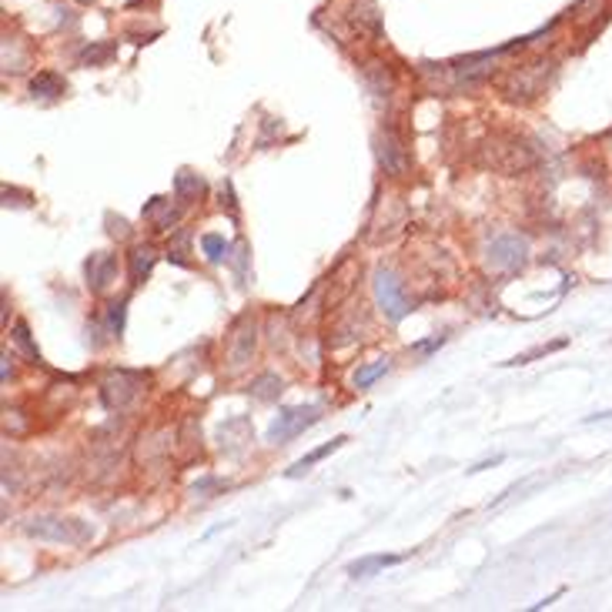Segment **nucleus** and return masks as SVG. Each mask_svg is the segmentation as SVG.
Returning <instances> with one entry per match:
<instances>
[{
  "mask_svg": "<svg viewBox=\"0 0 612 612\" xmlns=\"http://www.w3.org/2000/svg\"><path fill=\"white\" fill-rule=\"evenodd\" d=\"M144 218H151L154 221V228L157 231H168L174 221H178V211L171 208V201L164 198H151V204L144 208Z\"/></svg>",
  "mask_w": 612,
  "mask_h": 612,
  "instance_id": "obj_14",
  "label": "nucleus"
},
{
  "mask_svg": "<svg viewBox=\"0 0 612 612\" xmlns=\"http://www.w3.org/2000/svg\"><path fill=\"white\" fill-rule=\"evenodd\" d=\"M24 532L37 542H57V546H84L91 539L88 525H80L77 519H64V516H34L24 522Z\"/></svg>",
  "mask_w": 612,
  "mask_h": 612,
  "instance_id": "obj_2",
  "label": "nucleus"
},
{
  "mask_svg": "<svg viewBox=\"0 0 612 612\" xmlns=\"http://www.w3.org/2000/svg\"><path fill=\"white\" fill-rule=\"evenodd\" d=\"M114 54H118V47L111 44V41H101V44H88V47H84V50L77 54V61L84 64V67H88V64H91V67H104V64H108Z\"/></svg>",
  "mask_w": 612,
  "mask_h": 612,
  "instance_id": "obj_15",
  "label": "nucleus"
},
{
  "mask_svg": "<svg viewBox=\"0 0 612 612\" xmlns=\"http://www.w3.org/2000/svg\"><path fill=\"white\" fill-rule=\"evenodd\" d=\"M525 255H529V245L519 234H502V238H492L489 248H486V264L492 272H516L525 264Z\"/></svg>",
  "mask_w": 612,
  "mask_h": 612,
  "instance_id": "obj_5",
  "label": "nucleus"
},
{
  "mask_svg": "<svg viewBox=\"0 0 612 612\" xmlns=\"http://www.w3.org/2000/svg\"><path fill=\"white\" fill-rule=\"evenodd\" d=\"M281 388H285V382L268 371V375H258V379L251 382V395L258 398V402H275V398L281 395Z\"/></svg>",
  "mask_w": 612,
  "mask_h": 612,
  "instance_id": "obj_18",
  "label": "nucleus"
},
{
  "mask_svg": "<svg viewBox=\"0 0 612 612\" xmlns=\"http://www.w3.org/2000/svg\"><path fill=\"white\" fill-rule=\"evenodd\" d=\"M27 64V54L20 50V41L17 37H4V67L7 71H24Z\"/></svg>",
  "mask_w": 612,
  "mask_h": 612,
  "instance_id": "obj_20",
  "label": "nucleus"
},
{
  "mask_svg": "<svg viewBox=\"0 0 612 612\" xmlns=\"http://www.w3.org/2000/svg\"><path fill=\"white\" fill-rule=\"evenodd\" d=\"M211 489H221L218 478H201V482H195V495H204V492H211Z\"/></svg>",
  "mask_w": 612,
  "mask_h": 612,
  "instance_id": "obj_24",
  "label": "nucleus"
},
{
  "mask_svg": "<svg viewBox=\"0 0 612 612\" xmlns=\"http://www.w3.org/2000/svg\"><path fill=\"white\" fill-rule=\"evenodd\" d=\"M201 248H204V255H208V261L228 258V241H225L221 234H204V238H201Z\"/></svg>",
  "mask_w": 612,
  "mask_h": 612,
  "instance_id": "obj_22",
  "label": "nucleus"
},
{
  "mask_svg": "<svg viewBox=\"0 0 612 612\" xmlns=\"http://www.w3.org/2000/svg\"><path fill=\"white\" fill-rule=\"evenodd\" d=\"M14 341H17V348H20V352L27 355L31 362H41V352L34 348L31 332H27V325H24V322H17V325H14Z\"/></svg>",
  "mask_w": 612,
  "mask_h": 612,
  "instance_id": "obj_23",
  "label": "nucleus"
},
{
  "mask_svg": "<svg viewBox=\"0 0 612 612\" xmlns=\"http://www.w3.org/2000/svg\"><path fill=\"white\" fill-rule=\"evenodd\" d=\"M80 4H91V0H80Z\"/></svg>",
  "mask_w": 612,
  "mask_h": 612,
  "instance_id": "obj_25",
  "label": "nucleus"
},
{
  "mask_svg": "<svg viewBox=\"0 0 612 612\" xmlns=\"http://www.w3.org/2000/svg\"><path fill=\"white\" fill-rule=\"evenodd\" d=\"M141 388H144V375L141 371H127V368H118V371H111L108 379L101 382V395H104V405L108 409H127L134 398L141 395Z\"/></svg>",
  "mask_w": 612,
  "mask_h": 612,
  "instance_id": "obj_4",
  "label": "nucleus"
},
{
  "mask_svg": "<svg viewBox=\"0 0 612 612\" xmlns=\"http://www.w3.org/2000/svg\"><path fill=\"white\" fill-rule=\"evenodd\" d=\"M154 261H157L154 248H134V251H131V281H134V285H141L144 278L151 275Z\"/></svg>",
  "mask_w": 612,
  "mask_h": 612,
  "instance_id": "obj_16",
  "label": "nucleus"
},
{
  "mask_svg": "<svg viewBox=\"0 0 612 612\" xmlns=\"http://www.w3.org/2000/svg\"><path fill=\"white\" fill-rule=\"evenodd\" d=\"M84 272H88V288H91L94 295H104V291L114 285V278H118V258L108 255V251H97V255L88 258Z\"/></svg>",
  "mask_w": 612,
  "mask_h": 612,
  "instance_id": "obj_10",
  "label": "nucleus"
},
{
  "mask_svg": "<svg viewBox=\"0 0 612 612\" xmlns=\"http://www.w3.org/2000/svg\"><path fill=\"white\" fill-rule=\"evenodd\" d=\"M395 562H402L398 555H365V559L352 562V566H348V572H352L355 579H365V576H375V572L395 566Z\"/></svg>",
  "mask_w": 612,
  "mask_h": 612,
  "instance_id": "obj_13",
  "label": "nucleus"
},
{
  "mask_svg": "<svg viewBox=\"0 0 612 612\" xmlns=\"http://www.w3.org/2000/svg\"><path fill=\"white\" fill-rule=\"evenodd\" d=\"M355 27L358 31H368V34H382V14H379V4L375 0H355Z\"/></svg>",
  "mask_w": 612,
  "mask_h": 612,
  "instance_id": "obj_11",
  "label": "nucleus"
},
{
  "mask_svg": "<svg viewBox=\"0 0 612 612\" xmlns=\"http://www.w3.org/2000/svg\"><path fill=\"white\" fill-rule=\"evenodd\" d=\"M258 348V325L251 318H238L234 328H231V341H228V368L231 371H241V368L251 362V355Z\"/></svg>",
  "mask_w": 612,
  "mask_h": 612,
  "instance_id": "obj_8",
  "label": "nucleus"
},
{
  "mask_svg": "<svg viewBox=\"0 0 612 612\" xmlns=\"http://www.w3.org/2000/svg\"><path fill=\"white\" fill-rule=\"evenodd\" d=\"M478 161L492 171H502V174H522L536 164V151L525 144L516 134H492L482 151H478Z\"/></svg>",
  "mask_w": 612,
  "mask_h": 612,
  "instance_id": "obj_1",
  "label": "nucleus"
},
{
  "mask_svg": "<svg viewBox=\"0 0 612 612\" xmlns=\"http://www.w3.org/2000/svg\"><path fill=\"white\" fill-rule=\"evenodd\" d=\"M375 302H379V308L385 311L388 322H402V318L412 311V302L405 298L402 281H398L392 272H385V268L375 275Z\"/></svg>",
  "mask_w": 612,
  "mask_h": 612,
  "instance_id": "obj_7",
  "label": "nucleus"
},
{
  "mask_svg": "<svg viewBox=\"0 0 612 612\" xmlns=\"http://www.w3.org/2000/svg\"><path fill=\"white\" fill-rule=\"evenodd\" d=\"M552 61H532V64H522V67H512L509 77L502 80V91L505 97H512V101H529V97H536L542 88H546V80L552 77Z\"/></svg>",
  "mask_w": 612,
  "mask_h": 612,
  "instance_id": "obj_3",
  "label": "nucleus"
},
{
  "mask_svg": "<svg viewBox=\"0 0 612 612\" xmlns=\"http://www.w3.org/2000/svg\"><path fill=\"white\" fill-rule=\"evenodd\" d=\"M375 154H379L382 171L385 174H392V178H402V174H409V168H412L409 151H405V144H402V138H398L395 131H382V134L375 138Z\"/></svg>",
  "mask_w": 612,
  "mask_h": 612,
  "instance_id": "obj_9",
  "label": "nucleus"
},
{
  "mask_svg": "<svg viewBox=\"0 0 612 612\" xmlns=\"http://www.w3.org/2000/svg\"><path fill=\"white\" fill-rule=\"evenodd\" d=\"M64 91H67V84H64V77L54 74V71H41L37 77H31L34 97H61Z\"/></svg>",
  "mask_w": 612,
  "mask_h": 612,
  "instance_id": "obj_12",
  "label": "nucleus"
},
{
  "mask_svg": "<svg viewBox=\"0 0 612 612\" xmlns=\"http://www.w3.org/2000/svg\"><path fill=\"white\" fill-rule=\"evenodd\" d=\"M348 442V439H345V435H338V439H332V442L328 445H322V448H315V452H308L305 459L302 462H295V469H291V478H295V475H305L308 469H311V465H315V462H322L325 455H332V452H335V448H341V445Z\"/></svg>",
  "mask_w": 612,
  "mask_h": 612,
  "instance_id": "obj_17",
  "label": "nucleus"
},
{
  "mask_svg": "<svg viewBox=\"0 0 612 612\" xmlns=\"http://www.w3.org/2000/svg\"><path fill=\"white\" fill-rule=\"evenodd\" d=\"M385 371H388V358H382V362H375V365L358 368V371H355V388H371V385L382 379Z\"/></svg>",
  "mask_w": 612,
  "mask_h": 612,
  "instance_id": "obj_21",
  "label": "nucleus"
},
{
  "mask_svg": "<svg viewBox=\"0 0 612 612\" xmlns=\"http://www.w3.org/2000/svg\"><path fill=\"white\" fill-rule=\"evenodd\" d=\"M318 405H295V409H285V412L278 415L275 422H272V429H268V442L278 445V442H288L295 435H302L305 429H311L315 422H318Z\"/></svg>",
  "mask_w": 612,
  "mask_h": 612,
  "instance_id": "obj_6",
  "label": "nucleus"
},
{
  "mask_svg": "<svg viewBox=\"0 0 612 612\" xmlns=\"http://www.w3.org/2000/svg\"><path fill=\"white\" fill-rule=\"evenodd\" d=\"M174 187H178V198H181L184 204L204 195V181H201L198 174H191V171H181V174L174 178Z\"/></svg>",
  "mask_w": 612,
  "mask_h": 612,
  "instance_id": "obj_19",
  "label": "nucleus"
}]
</instances>
